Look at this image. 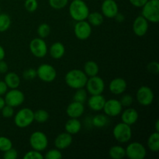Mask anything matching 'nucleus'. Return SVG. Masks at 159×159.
I'll list each match as a JSON object with an SVG mask.
<instances>
[{
    "label": "nucleus",
    "instance_id": "obj_1",
    "mask_svg": "<svg viewBox=\"0 0 159 159\" xmlns=\"http://www.w3.org/2000/svg\"><path fill=\"white\" fill-rule=\"evenodd\" d=\"M69 16L75 22L86 20L90 10L84 0H72L68 6Z\"/></svg>",
    "mask_w": 159,
    "mask_h": 159
},
{
    "label": "nucleus",
    "instance_id": "obj_2",
    "mask_svg": "<svg viewBox=\"0 0 159 159\" xmlns=\"http://www.w3.org/2000/svg\"><path fill=\"white\" fill-rule=\"evenodd\" d=\"M88 80V76L85 74L83 70L71 69L65 74V81L66 85L73 89L85 88Z\"/></svg>",
    "mask_w": 159,
    "mask_h": 159
},
{
    "label": "nucleus",
    "instance_id": "obj_3",
    "mask_svg": "<svg viewBox=\"0 0 159 159\" xmlns=\"http://www.w3.org/2000/svg\"><path fill=\"white\" fill-rule=\"evenodd\" d=\"M141 16L149 23L159 22V0H148L141 7Z\"/></svg>",
    "mask_w": 159,
    "mask_h": 159
},
{
    "label": "nucleus",
    "instance_id": "obj_4",
    "mask_svg": "<svg viewBox=\"0 0 159 159\" xmlns=\"http://www.w3.org/2000/svg\"><path fill=\"white\" fill-rule=\"evenodd\" d=\"M13 116L14 124L19 128H26L34 122V111L27 107L20 109Z\"/></svg>",
    "mask_w": 159,
    "mask_h": 159
},
{
    "label": "nucleus",
    "instance_id": "obj_5",
    "mask_svg": "<svg viewBox=\"0 0 159 159\" xmlns=\"http://www.w3.org/2000/svg\"><path fill=\"white\" fill-rule=\"evenodd\" d=\"M113 136L116 141L121 144L129 142L132 138L131 126L125 123H118L113 129Z\"/></svg>",
    "mask_w": 159,
    "mask_h": 159
},
{
    "label": "nucleus",
    "instance_id": "obj_6",
    "mask_svg": "<svg viewBox=\"0 0 159 159\" xmlns=\"http://www.w3.org/2000/svg\"><path fill=\"white\" fill-rule=\"evenodd\" d=\"M29 142L31 148L42 152L48 148V138L43 132L37 130L30 134Z\"/></svg>",
    "mask_w": 159,
    "mask_h": 159
},
{
    "label": "nucleus",
    "instance_id": "obj_7",
    "mask_svg": "<svg viewBox=\"0 0 159 159\" xmlns=\"http://www.w3.org/2000/svg\"><path fill=\"white\" fill-rule=\"evenodd\" d=\"M37 71V77L43 82H52L57 78V71L50 64H41Z\"/></svg>",
    "mask_w": 159,
    "mask_h": 159
},
{
    "label": "nucleus",
    "instance_id": "obj_8",
    "mask_svg": "<svg viewBox=\"0 0 159 159\" xmlns=\"http://www.w3.org/2000/svg\"><path fill=\"white\" fill-rule=\"evenodd\" d=\"M4 96V99L6 105L10 106L13 108L20 107L25 101L24 93L18 88L11 89L8 90Z\"/></svg>",
    "mask_w": 159,
    "mask_h": 159
},
{
    "label": "nucleus",
    "instance_id": "obj_9",
    "mask_svg": "<svg viewBox=\"0 0 159 159\" xmlns=\"http://www.w3.org/2000/svg\"><path fill=\"white\" fill-rule=\"evenodd\" d=\"M29 48L31 54L37 58H43L48 52V48L46 41L40 37H36L33 39L30 42Z\"/></svg>",
    "mask_w": 159,
    "mask_h": 159
},
{
    "label": "nucleus",
    "instance_id": "obj_10",
    "mask_svg": "<svg viewBox=\"0 0 159 159\" xmlns=\"http://www.w3.org/2000/svg\"><path fill=\"white\" fill-rule=\"evenodd\" d=\"M85 87L89 94L99 95L103 93L106 85L105 82L102 78L96 75L88 78V80H87Z\"/></svg>",
    "mask_w": 159,
    "mask_h": 159
},
{
    "label": "nucleus",
    "instance_id": "obj_11",
    "mask_svg": "<svg viewBox=\"0 0 159 159\" xmlns=\"http://www.w3.org/2000/svg\"><path fill=\"white\" fill-rule=\"evenodd\" d=\"M126 157L129 159H144L147 155V149L141 143L131 142L125 148Z\"/></svg>",
    "mask_w": 159,
    "mask_h": 159
},
{
    "label": "nucleus",
    "instance_id": "obj_12",
    "mask_svg": "<svg viewBox=\"0 0 159 159\" xmlns=\"http://www.w3.org/2000/svg\"><path fill=\"white\" fill-rule=\"evenodd\" d=\"M136 99L138 103L143 107L151 106L155 99L153 90L147 85H142L137 91Z\"/></svg>",
    "mask_w": 159,
    "mask_h": 159
},
{
    "label": "nucleus",
    "instance_id": "obj_13",
    "mask_svg": "<svg viewBox=\"0 0 159 159\" xmlns=\"http://www.w3.org/2000/svg\"><path fill=\"white\" fill-rule=\"evenodd\" d=\"M93 30L92 26L86 20L78 21L75 24L74 34L76 38L80 40H85L91 36Z\"/></svg>",
    "mask_w": 159,
    "mask_h": 159
},
{
    "label": "nucleus",
    "instance_id": "obj_14",
    "mask_svg": "<svg viewBox=\"0 0 159 159\" xmlns=\"http://www.w3.org/2000/svg\"><path fill=\"white\" fill-rule=\"evenodd\" d=\"M102 110L109 117H115L120 115L123 110V107L119 99H110L106 100Z\"/></svg>",
    "mask_w": 159,
    "mask_h": 159
},
{
    "label": "nucleus",
    "instance_id": "obj_15",
    "mask_svg": "<svg viewBox=\"0 0 159 159\" xmlns=\"http://www.w3.org/2000/svg\"><path fill=\"white\" fill-rule=\"evenodd\" d=\"M119 12V6L115 0H104L101 5V13L104 17L113 19Z\"/></svg>",
    "mask_w": 159,
    "mask_h": 159
},
{
    "label": "nucleus",
    "instance_id": "obj_16",
    "mask_svg": "<svg viewBox=\"0 0 159 159\" xmlns=\"http://www.w3.org/2000/svg\"><path fill=\"white\" fill-rule=\"evenodd\" d=\"M149 22L142 16H138L134 20L132 30L134 34L138 37H144L148 31Z\"/></svg>",
    "mask_w": 159,
    "mask_h": 159
},
{
    "label": "nucleus",
    "instance_id": "obj_17",
    "mask_svg": "<svg viewBox=\"0 0 159 159\" xmlns=\"http://www.w3.org/2000/svg\"><path fill=\"white\" fill-rule=\"evenodd\" d=\"M127 81L120 77L113 79L109 85V89H110V93L113 95H116V96L123 94L127 90Z\"/></svg>",
    "mask_w": 159,
    "mask_h": 159
},
{
    "label": "nucleus",
    "instance_id": "obj_18",
    "mask_svg": "<svg viewBox=\"0 0 159 159\" xmlns=\"http://www.w3.org/2000/svg\"><path fill=\"white\" fill-rule=\"evenodd\" d=\"M107 99L102 94L91 95L87 99V104L90 110L95 112H100L103 109Z\"/></svg>",
    "mask_w": 159,
    "mask_h": 159
},
{
    "label": "nucleus",
    "instance_id": "obj_19",
    "mask_svg": "<svg viewBox=\"0 0 159 159\" xmlns=\"http://www.w3.org/2000/svg\"><path fill=\"white\" fill-rule=\"evenodd\" d=\"M73 142L72 135L67 132L61 133L56 137L54 140V146L59 150H65L71 146Z\"/></svg>",
    "mask_w": 159,
    "mask_h": 159
},
{
    "label": "nucleus",
    "instance_id": "obj_20",
    "mask_svg": "<svg viewBox=\"0 0 159 159\" xmlns=\"http://www.w3.org/2000/svg\"><path fill=\"white\" fill-rule=\"evenodd\" d=\"M121 120L123 123L131 126L136 124L137 121L139 119V113L134 108L127 107L126 110H122L120 113Z\"/></svg>",
    "mask_w": 159,
    "mask_h": 159
},
{
    "label": "nucleus",
    "instance_id": "obj_21",
    "mask_svg": "<svg viewBox=\"0 0 159 159\" xmlns=\"http://www.w3.org/2000/svg\"><path fill=\"white\" fill-rule=\"evenodd\" d=\"M85 113V106L83 103L73 101L66 109V113L70 118H80Z\"/></svg>",
    "mask_w": 159,
    "mask_h": 159
},
{
    "label": "nucleus",
    "instance_id": "obj_22",
    "mask_svg": "<svg viewBox=\"0 0 159 159\" xmlns=\"http://www.w3.org/2000/svg\"><path fill=\"white\" fill-rule=\"evenodd\" d=\"M48 51L52 58L55 59V60H59L65 55V47L61 42H55L51 44V46L48 49Z\"/></svg>",
    "mask_w": 159,
    "mask_h": 159
},
{
    "label": "nucleus",
    "instance_id": "obj_23",
    "mask_svg": "<svg viewBox=\"0 0 159 159\" xmlns=\"http://www.w3.org/2000/svg\"><path fill=\"white\" fill-rule=\"evenodd\" d=\"M82 123L78 118H70L65 125V132L71 135L77 134L82 130Z\"/></svg>",
    "mask_w": 159,
    "mask_h": 159
},
{
    "label": "nucleus",
    "instance_id": "obj_24",
    "mask_svg": "<svg viewBox=\"0 0 159 159\" xmlns=\"http://www.w3.org/2000/svg\"><path fill=\"white\" fill-rule=\"evenodd\" d=\"M4 82L7 85L8 88L11 89L19 88L21 80H20V77L16 73L13 72V71H10V72L6 73Z\"/></svg>",
    "mask_w": 159,
    "mask_h": 159
},
{
    "label": "nucleus",
    "instance_id": "obj_25",
    "mask_svg": "<svg viewBox=\"0 0 159 159\" xmlns=\"http://www.w3.org/2000/svg\"><path fill=\"white\" fill-rule=\"evenodd\" d=\"M83 71L88 76V78L98 75L99 71V67L94 61H88L85 63L83 67Z\"/></svg>",
    "mask_w": 159,
    "mask_h": 159
},
{
    "label": "nucleus",
    "instance_id": "obj_26",
    "mask_svg": "<svg viewBox=\"0 0 159 159\" xmlns=\"http://www.w3.org/2000/svg\"><path fill=\"white\" fill-rule=\"evenodd\" d=\"M92 125L96 128H102L107 127L109 124V116H107L105 113H99V114L95 115L91 119Z\"/></svg>",
    "mask_w": 159,
    "mask_h": 159
},
{
    "label": "nucleus",
    "instance_id": "obj_27",
    "mask_svg": "<svg viewBox=\"0 0 159 159\" xmlns=\"http://www.w3.org/2000/svg\"><path fill=\"white\" fill-rule=\"evenodd\" d=\"M86 20L91 26H99L103 23L104 16L99 12H89Z\"/></svg>",
    "mask_w": 159,
    "mask_h": 159
},
{
    "label": "nucleus",
    "instance_id": "obj_28",
    "mask_svg": "<svg viewBox=\"0 0 159 159\" xmlns=\"http://www.w3.org/2000/svg\"><path fill=\"white\" fill-rule=\"evenodd\" d=\"M148 148L152 152L159 151V132L155 131L149 136L148 139Z\"/></svg>",
    "mask_w": 159,
    "mask_h": 159
},
{
    "label": "nucleus",
    "instance_id": "obj_29",
    "mask_svg": "<svg viewBox=\"0 0 159 159\" xmlns=\"http://www.w3.org/2000/svg\"><path fill=\"white\" fill-rule=\"evenodd\" d=\"M109 155L113 159H122L126 157V151L120 145H113L109 150Z\"/></svg>",
    "mask_w": 159,
    "mask_h": 159
},
{
    "label": "nucleus",
    "instance_id": "obj_30",
    "mask_svg": "<svg viewBox=\"0 0 159 159\" xmlns=\"http://www.w3.org/2000/svg\"><path fill=\"white\" fill-rule=\"evenodd\" d=\"M34 121H36L38 124H43L47 122L49 119V113L47 110L40 109V110H36L34 112Z\"/></svg>",
    "mask_w": 159,
    "mask_h": 159
},
{
    "label": "nucleus",
    "instance_id": "obj_31",
    "mask_svg": "<svg viewBox=\"0 0 159 159\" xmlns=\"http://www.w3.org/2000/svg\"><path fill=\"white\" fill-rule=\"evenodd\" d=\"M11 23V18L8 14L0 13V33L7 31L10 28Z\"/></svg>",
    "mask_w": 159,
    "mask_h": 159
},
{
    "label": "nucleus",
    "instance_id": "obj_32",
    "mask_svg": "<svg viewBox=\"0 0 159 159\" xmlns=\"http://www.w3.org/2000/svg\"><path fill=\"white\" fill-rule=\"evenodd\" d=\"M87 99H88V93H87L85 89L81 88L79 89H76L74 96H73V101L84 104L86 102Z\"/></svg>",
    "mask_w": 159,
    "mask_h": 159
},
{
    "label": "nucleus",
    "instance_id": "obj_33",
    "mask_svg": "<svg viewBox=\"0 0 159 159\" xmlns=\"http://www.w3.org/2000/svg\"><path fill=\"white\" fill-rule=\"evenodd\" d=\"M51 33V26L46 23H43L39 25L37 27V34L40 38H46L50 35Z\"/></svg>",
    "mask_w": 159,
    "mask_h": 159
},
{
    "label": "nucleus",
    "instance_id": "obj_34",
    "mask_svg": "<svg viewBox=\"0 0 159 159\" xmlns=\"http://www.w3.org/2000/svg\"><path fill=\"white\" fill-rule=\"evenodd\" d=\"M69 0H48L49 6L55 10L64 9L68 5Z\"/></svg>",
    "mask_w": 159,
    "mask_h": 159
},
{
    "label": "nucleus",
    "instance_id": "obj_35",
    "mask_svg": "<svg viewBox=\"0 0 159 159\" xmlns=\"http://www.w3.org/2000/svg\"><path fill=\"white\" fill-rule=\"evenodd\" d=\"M43 158L45 159H61L63 158V155L61 150L55 148L48 151L45 155H43Z\"/></svg>",
    "mask_w": 159,
    "mask_h": 159
},
{
    "label": "nucleus",
    "instance_id": "obj_36",
    "mask_svg": "<svg viewBox=\"0 0 159 159\" xmlns=\"http://www.w3.org/2000/svg\"><path fill=\"white\" fill-rule=\"evenodd\" d=\"M12 148V142L9 138L0 136V151L5 152Z\"/></svg>",
    "mask_w": 159,
    "mask_h": 159
},
{
    "label": "nucleus",
    "instance_id": "obj_37",
    "mask_svg": "<svg viewBox=\"0 0 159 159\" xmlns=\"http://www.w3.org/2000/svg\"><path fill=\"white\" fill-rule=\"evenodd\" d=\"M24 7L29 12H34L38 8L37 0H25Z\"/></svg>",
    "mask_w": 159,
    "mask_h": 159
},
{
    "label": "nucleus",
    "instance_id": "obj_38",
    "mask_svg": "<svg viewBox=\"0 0 159 159\" xmlns=\"http://www.w3.org/2000/svg\"><path fill=\"white\" fill-rule=\"evenodd\" d=\"M24 159H43V155L42 153L38 151H36L32 149V150L26 152L23 156Z\"/></svg>",
    "mask_w": 159,
    "mask_h": 159
},
{
    "label": "nucleus",
    "instance_id": "obj_39",
    "mask_svg": "<svg viewBox=\"0 0 159 159\" xmlns=\"http://www.w3.org/2000/svg\"><path fill=\"white\" fill-rule=\"evenodd\" d=\"M0 111L2 113V116L4 118H11L15 114L13 107H10L9 105H6V104L3 107V108Z\"/></svg>",
    "mask_w": 159,
    "mask_h": 159
},
{
    "label": "nucleus",
    "instance_id": "obj_40",
    "mask_svg": "<svg viewBox=\"0 0 159 159\" xmlns=\"http://www.w3.org/2000/svg\"><path fill=\"white\" fill-rule=\"evenodd\" d=\"M36 77H37V71L34 68H28L23 72V78L25 80H34Z\"/></svg>",
    "mask_w": 159,
    "mask_h": 159
},
{
    "label": "nucleus",
    "instance_id": "obj_41",
    "mask_svg": "<svg viewBox=\"0 0 159 159\" xmlns=\"http://www.w3.org/2000/svg\"><path fill=\"white\" fill-rule=\"evenodd\" d=\"M120 102L123 107H129L133 104L134 98L133 96L130 94L124 95V96L121 97V99H120Z\"/></svg>",
    "mask_w": 159,
    "mask_h": 159
},
{
    "label": "nucleus",
    "instance_id": "obj_42",
    "mask_svg": "<svg viewBox=\"0 0 159 159\" xmlns=\"http://www.w3.org/2000/svg\"><path fill=\"white\" fill-rule=\"evenodd\" d=\"M3 158L5 159H16L18 158V152L13 148L3 152Z\"/></svg>",
    "mask_w": 159,
    "mask_h": 159
},
{
    "label": "nucleus",
    "instance_id": "obj_43",
    "mask_svg": "<svg viewBox=\"0 0 159 159\" xmlns=\"http://www.w3.org/2000/svg\"><path fill=\"white\" fill-rule=\"evenodd\" d=\"M147 70L152 74L158 75L159 72V64L157 61H152L148 65Z\"/></svg>",
    "mask_w": 159,
    "mask_h": 159
},
{
    "label": "nucleus",
    "instance_id": "obj_44",
    "mask_svg": "<svg viewBox=\"0 0 159 159\" xmlns=\"http://www.w3.org/2000/svg\"><path fill=\"white\" fill-rule=\"evenodd\" d=\"M148 0H129L130 4L137 8H141Z\"/></svg>",
    "mask_w": 159,
    "mask_h": 159
},
{
    "label": "nucleus",
    "instance_id": "obj_45",
    "mask_svg": "<svg viewBox=\"0 0 159 159\" xmlns=\"http://www.w3.org/2000/svg\"><path fill=\"white\" fill-rule=\"evenodd\" d=\"M9 71V65L4 60L0 61V74H6Z\"/></svg>",
    "mask_w": 159,
    "mask_h": 159
},
{
    "label": "nucleus",
    "instance_id": "obj_46",
    "mask_svg": "<svg viewBox=\"0 0 159 159\" xmlns=\"http://www.w3.org/2000/svg\"><path fill=\"white\" fill-rule=\"evenodd\" d=\"M9 88H8L7 85L4 81H0V96H3L8 91Z\"/></svg>",
    "mask_w": 159,
    "mask_h": 159
},
{
    "label": "nucleus",
    "instance_id": "obj_47",
    "mask_svg": "<svg viewBox=\"0 0 159 159\" xmlns=\"http://www.w3.org/2000/svg\"><path fill=\"white\" fill-rule=\"evenodd\" d=\"M113 19H115L117 23H123V22L125 20V16H124V14L118 12V13L115 16V17Z\"/></svg>",
    "mask_w": 159,
    "mask_h": 159
},
{
    "label": "nucleus",
    "instance_id": "obj_48",
    "mask_svg": "<svg viewBox=\"0 0 159 159\" xmlns=\"http://www.w3.org/2000/svg\"><path fill=\"white\" fill-rule=\"evenodd\" d=\"M6 57V51L2 45H0V61L4 60Z\"/></svg>",
    "mask_w": 159,
    "mask_h": 159
},
{
    "label": "nucleus",
    "instance_id": "obj_49",
    "mask_svg": "<svg viewBox=\"0 0 159 159\" xmlns=\"http://www.w3.org/2000/svg\"><path fill=\"white\" fill-rule=\"evenodd\" d=\"M5 105H6V102H5L4 97L0 96V110L3 108V107H4Z\"/></svg>",
    "mask_w": 159,
    "mask_h": 159
},
{
    "label": "nucleus",
    "instance_id": "obj_50",
    "mask_svg": "<svg viewBox=\"0 0 159 159\" xmlns=\"http://www.w3.org/2000/svg\"><path fill=\"white\" fill-rule=\"evenodd\" d=\"M155 131H158L159 132V120H157L156 122H155Z\"/></svg>",
    "mask_w": 159,
    "mask_h": 159
},
{
    "label": "nucleus",
    "instance_id": "obj_51",
    "mask_svg": "<svg viewBox=\"0 0 159 159\" xmlns=\"http://www.w3.org/2000/svg\"><path fill=\"white\" fill-rule=\"evenodd\" d=\"M0 13H1V7H0Z\"/></svg>",
    "mask_w": 159,
    "mask_h": 159
}]
</instances>
